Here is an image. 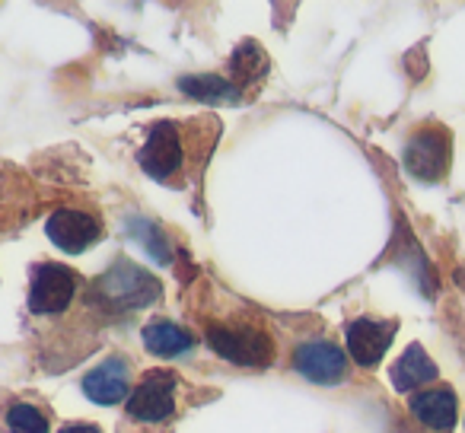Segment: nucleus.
<instances>
[{"instance_id": "obj_14", "label": "nucleus", "mask_w": 465, "mask_h": 433, "mask_svg": "<svg viewBox=\"0 0 465 433\" xmlns=\"http://www.w3.org/2000/svg\"><path fill=\"white\" fill-rule=\"evenodd\" d=\"M141 338H143V348H147L150 354L163 357V360L188 354V350L194 348L192 331L182 329V325H175V322H169V319H153V322H147L141 331Z\"/></svg>"}, {"instance_id": "obj_6", "label": "nucleus", "mask_w": 465, "mask_h": 433, "mask_svg": "<svg viewBox=\"0 0 465 433\" xmlns=\"http://www.w3.org/2000/svg\"><path fill=\"white\" fill-rule=\"evenodd\" d=\"M80 280L77 271H71L67 265L58 261H39L29 271V297L26 306L33 316H61L74 306V300L80 297Z\"/></svg>"}, {"instance_id": "obj_17", "label": "nucleus", "mask_w": 465, "mask_h": 433, "mask_svg": "<svg viewBox=\"0 0 465 433\" xmlns=\"http://www.w3.org/2000/svg\"><path fill=\"white\" fill-rule=\"evenodd\" d=\"M58 433H103L96 424H90V420H80V424H67V427H61Z\"/></svg>"}, {"instance_id": "obj_4", "label": "nucleus", "mask_w": 465, "mask_h": 433, "mask_svg": "<svg viewBox=\"0 0 465 433\" xmlns=\"http://www.w3.org/2000/svg\"><path fill=\"white\" fill-rule=\"evenodd\" d=\"M401 166L420 185H443L452 169V131L443 122H420L405 137Z\"/></svg>"}, {"instance_id": "obj_15", "label": "nucleus", "mask_w": 465, "mask_h": 433, "mask_svg": "<svg viewBox=\"0 0 465 433\" xmlns=\"http://www.w3.org/2000/svg\"><path fill=\"white\" fill-rule=\"evenodd\" d=\"M179 90L192 99H204V103L213 105H240V93L223 74H192V77L179 80Z\"/></svg>"}, {"instance_id": "obj_1", "label": "nucleus", "mask_w": 465, "mask_h": 433, "mask_svg": "<svg viewBox=\"0 0 465 433\" xmlns=\"http://www.w3.org/2000/svg\"><path fill=\"white\" fill-rule=\"evenodd\" d=\"M220 131H223V124L213 115H198L188 122L160 118L137 150V162L160 185L179 188V192L192 188L204 175Z\"/></svg>"}, {"instance_id": "obj_8", "label": "nucleus", "mask_w": 465, "mask_h": 433, "mask_svg": "<svg viewBox=\"0 0 465 433\" xmlns=\"http://www.w3.org/2000/svg\"><path fill=\"white\" fill-rule=\"evenodd\" d=\"M293 369L316 386H341L348 379V354L329 338H312L293 350Z\"/></svg>"}, {"instance_id": "obj_13", "label": "nucleus", "mask_w": 465, "mask_h": 433, "mask_svg": "<svg viewBox=\"0 0 465 433\" xmlns=\"http://www.w3.org/2000/svg\"><path fill=\"white\" fill-rule=\"evenodd\" d=\"M437 376H440L437 363L430 360V354H427L418 341L408 344L399 360L392 363V369H389V382H392V389L401 395H414V392H420V389H430L433 382H437Z\"/></svg>"}, {"instance_id": "obj_16", "label": "nucleus", "mask_w": 465, "mask_h": 433, "mask_svg": "<svg viewBox=\"0 0 465 433\" xmlns=\"http://www.w3.org/2000/svg\"><path fill=\"white\" fill-rule=\"evenodd\" d=\"M7 430L10 433H48V418L39 411L35 405H29V401H14V405L7 408Z\"/></svg>"}, {"instance_id": "obj_10", "label": "nucleus", "mask_w": 465, "mask_h": 433, "mask_svg": "<svg viewBox=\"0 0 465 433\" xmlns=\"http://www.w3.org/2000/svg\"><path fill=\"white\" fill-rule=\"evenodd\" d=\"M84 395L96 405H118V401H128L131 395V360L128 357H105L96 369L84 376L80 382Z\"/></svg>"}, {"instance_id": "obj_9", "label": "nucleus", "mask_w": 465, "mask_h": 433, "mask_svg": "<svg viewBox=\"0 0 465 433\" xmlns=\"http://www.w3.org/2000/svg\"><path fill=\"white\" fill-rule=\"evenodd\" d=\"M45 233H48V240L61 249V252L80 255L103 240L105 227H103L99 217H93V213L77 211V207H61V211H54L52 217H48Z\"/></svg>"}, {"instance_id": "obj_2", "label": "nucleus", "mask_w": 465, "mask_h": 433, "mask_svg": "<svg viewBox=\"0 0 465 433\" xmlns=\"http://www.w3.org/2000/svg\"><path fill=\"white\" fill-rule=\"evenodd\" d=\"M163 297V284L131 259H115L103 278H96L86 293V303L99 312H134L156 303Z\"/></svg>"}, {"instance_id": "obj_3", "label": "nucleus", "mask_w": 465, "mask_h": 433, "mask_svg": "<svg viewBox=\"0 0 465 433\" xmlns=\"http://www.w3.org/2000/svg\"><path fill=\"white\" fill-rule=\"evenodd\" d=\"M204 338L211 350L236 367L265 369L274 363V338L255 316H226L207 322Z\"/></svg>"}, {"instance_id": "obj_11", "label": "nucleus", "mask_w": 465, "mask_h": 433, "mask_svg": "<svg viewBox=\"0 0 465 433\" xmlns=\"http://www.w3.org/2000/svg\"><path fill=\"white\" fill-rule=\"evenodd\" d=\"M408 411L418 424H424L427 430H437V433H450L456 427L459 418V399L452 392V386H430V389H420L408 399Z\"/></svg>"}, {"instance_id": "obj_7", "label": "nucleus", "mask_w": 465, "mask_h": 433, "mask_svg": "<svg viewBox=\"0 0 465 433\" xmlns=\"http://www.w3.org/2000/svg\"><path fill=\"white\" fill-rule=\"evenodd\" d=\"M395 335H399V322L395 319H376V316H357L344 325V341H348V354L354 357L357 367L373 369L392 348Z\"/></svg>"}, {"instance_id": "obj_18", "label": "nucleus", "mask_w": 465, "mask_h": 433, "mask_svg": "<svg viewBox=\"0 0 465 433\" xmlns=\"http://www.w3.org/2000/svg\"><path fill=\"white\" fill-rule=\"evenodd\" d=\"M20 204H23V194H16V198H0V217H7V213L16 211Z\"/></svg>"}, {"instance_id": "obj_5", "label": "nucleus", "mask_w": 465, "mask_h": 433, "mask_svg": "<svg viewBox=\"0 0 465 433\" xmlns=\"http://www.w3.org/2000/svg\"><path fill=\"white\" fill-rule=\"evenodd\" d=\"M182 386L185 382L173 369H150L131 389L128 401H124V414L131 420H137V424H169L179 414Z\"/></svg>"}, {"instance_id": "obj_12", "label": "nucleus", "mask_w": 465, "mask_h": 433, "mask_svg": "<svg viewBox=\"0 0 465 433\" xmlns=\"http://www.w3.org/2000/svg\"><path fill=\"white\" fill-rule=\"evenodd\" d=\"M223 77L236 86V93H240L242 103H249V99L259 96L262 84H265V77H268V54L259 48V42H252V39L242 42V45L232 52Z\"/></svg>"}]
</instances>
